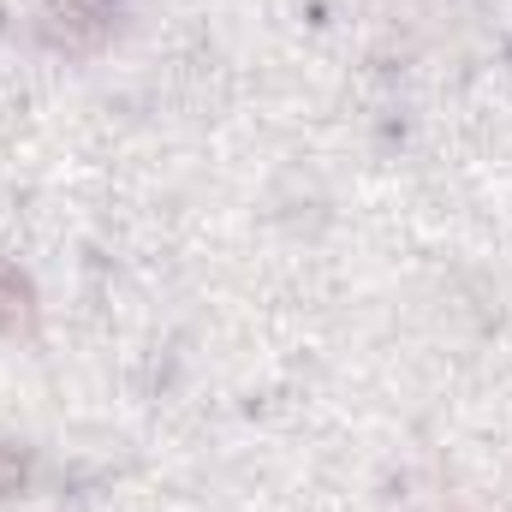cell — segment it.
Wrapping results in <instances>:
<instances>
[{
	"label": "cell",
	"instance_id": "obj_2",
	"mask_svg": "<svg viewBox=\"0 0 512 512\" xmlns=\"http://www.w3.org/2000/svg\"><path fill=\"white\" fill-rule=\"evenodd\" d=\"M30 316H36V292H30V280H24L12 262H0V334L30 328Z\"/></svg>",
	"mask_w": 512,
	"mask_h": 512
},
{
	"label": "cell",
	"instance_id": "obj_3",
	"mask_svg": "<svg viewBox=\"0 0 512 512\" xmlns=\"http://www.w3.org/2000/svg\"><path fill=\"white\" fill-rule=\"evenodd\" d=\"M24 477H30V471H24V459L0 447V501H6V495H18V489H24Z\"/></svg>",
	"mask_w": 512,
	"mask_h": 512
},
{
	"label": "cell",
	"instance_id": "obj_1",
	"mask_svg": "<svg viewBox=\"0 0 512 512\" xmlns=\"http://www.w3.org/2000/svg\"><path fill=\"white\" fill-rule=\"evenodd\" d=\"M120 0H48L42 6V42L60 54H96L114 36Z\"/></svg>",
	"mask_w": 512,
	"mask_h": 512
}]
</instances>
